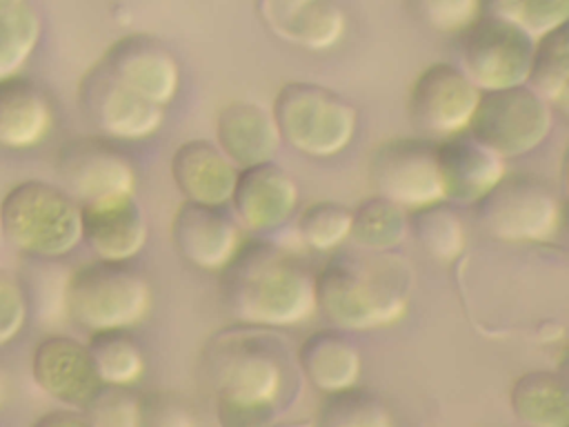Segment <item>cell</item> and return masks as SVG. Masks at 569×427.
Wrapping results in <instances>:
<instances>
[{"instance_id":"1","label":"cell","mask_w":569,"mask_h":427,"mask_svg":"<svg viewBox=\"0 0 569 427\" xmlns=\"http://www.w3.org/2000/svg\"><path fill=\"white\" fill-rule=\"evenodd\" d=\"M220 274L224 311L253 327H287L316 309L313 274L284 247L251 238L240 242Z\"/></svg>"},{"instance_id":"2","label":"cell","mask_w":569,"mask_h":427,"mask_svg":"<svg viewBox=\"0 0 569 427\" xmlns=\"http://www.w3.org/2000/svg\"><path fill=\"white\" fill-rule=\"evenodd\" d=\"M411 285V265L393 251L338 249L313 276V296L338 327L373 329L405 316Z\"/></svg>"},{"instance_id":"3","label":"cell","mask_w":569,"mask_h":427,"mask_svg":"<svg viewBox=\"0 0 569 427\" xmlns=\"http://www.w3.org/2000/svg\"><path fill=\"white\" fill-rule=\"evenodd\" d=\"M0 236L24 256H67L80 242V205L60 185L20 180L0 198Z\"/></svg>"},{"instance_id":"4","label":"cell","mask_w":569,"mask_h":427,"mask_svg":"<svg viewBox=\"0 0 569 427\" xmlns=\"http://www.w3.org/2000/svg\"><path fill=\"white\" fill-rule=\"evenodd\" d=\"M149 307V280L127 262L96 258L67 276L64 311L89 331L129 329L147 316Z\"/></svg>"},{"instance_id":"5","label":"cell","mask_w":569,"mask_h":427,"mask_svg":"<svg viewBox=\"0 0 569 427\" xmlns=\"http://www.w3.org/2000/svg\"><path fill=\"white\" fill-rule=\"evenodd\" d=\"M280 142L311 158H331L340 153L356 133L358 113L333 89L291 80L284 82L269 107Z\"/></svg>"},{"instance_id":"6","label":"cell","mask_w":569,"mask_h":427,"mask_svg":"<svg viewBox=\"0 0 569 427\" xmlns=\"http://www.w3.org/2000/svg\"><path fill=\"white\" fill-rule=\"evenodd\" d=\"M476 222L502 242H542L560 229L562 205L556 191L529 173H505L473 205Z\"/></svg>"},{"instance_id":"7","label":"cell","mask_w":569,"mask_h":427,"mask_svg":"<svg viewBox=\"0 0 569 427\" xmlns=\"http://www.w3.org/2000/svg\"><path fill=\"white\" fill-rule=\"evenodd\" d=\"M533 38L513 20L478 13L456 33L458 69L480 89L525 85Z\"/></svg>"},{"instance_id":"8","label":"cell","mask_w":569,"mask_h":427,"mask_svg":"<svg viewBox=\"0 0 569 427\" xmlns=\"http://www.w3.org/2000/svg\"><path fill=\"white\" fill-rule=\"evenodd\" d=\"M467 131L502 160L529 153L551 131V107L529 87L480 91Z\"/></svg>"},{"instance_id":"9","label":"cell","mask_w":569,"mask_h":427,"mask_svg":"<svg viewBox=\"0 0 569 427\" xmlns=\"http://www.w3.org/2000/svg\"><path fill=\"white\" fill-rule=\"evenodd\" d=\"M369 180L376 196L407 211L445 200L436 142L429 138H391L380 142L369 158Z\"/></svg>"},{"instance_id":"10","label":"cell","mask_w":569,"mask_h":427,"mask_svg":"<svg viewBox=\"0 0 569 427\" xmlns=\"http://www.w3.org/2000/svg\"><path fill=\"white\" fill-rule=\"evenodd\" d=\"M82 116L109 140H144L164 122V109L118 82L98 60L78 80Z\"/></svg>"},{"instance_id":"11","label":"cell","mask_w":569,"mask_h":427,"mask_svg":"<svg viewBox=\"0 0 569 427\" xmlns=\"http://www.w3.org/2000/svg\"><path fill=\"white\" fill-rule=\"evenodd\" d=\"M480 89L453 62H431L411 82L407 111L429 138H449L467 131Z\"/></svg>"},{"instance_id":"12","label":"cell","mask_w":569,"mask_h":427,"mask_svg":"<svg viewBox=\"0 0 569 427\" xmlns=\"http://www.w3.org/2000/svg\"><path fill=\"white\" fill-rule=\"evenodd\" d=\"M60 187L78 202L118 193H133L136 171L131 160L102 136L67 140L56 156Z\"/></svg>"},{"instance_id":"13","label":"cell","mask_w":569,"mask_h":427,"mask_svg":"<svg viewBox=\"0 0 569 427\" xmlns=\"http://www.w3.org/2000/svg\"><path fill=\"white\" fill-rule=\"evenodd\" d=\"M98 62L127 89L167 109L180 87V64L173 53L149 33L113 40Z\"/></svg>"},{"instance_id":"14","label":"cell","mask_w":569,"mask_h":427,"mask_svg":"<svg viewBox=\"0 0 569 427\" xmlns=\"http://www.w3.org/2000/svg\"><path fill=\"white\" fill-rule=\"evenodd\" d=\"M169 234L176 251L204 271H220L242 242L240 227L224 207L191 200L176 207Z\"/></svg>"},{"instance_id":"15","label":"cell","mask_w":569,"mask_h":427,"mask_svg":"<svg viewBox=\"0 0 569 427\" xmlns=\"http://www.w3.org/2000/svg\"><path fill=\"white\" fill-rule=\"evenodd\" d=\"M31 378L40 391L69 407H84L102 385L87 345L64 334H49L36 342Z\"/></svg>"},{"instance_id":"16","label":"cell","mask_w":569,"mask_h":427,"mask_svg":"<svg viewBox=\"0 0 569 427\" xmlns=\"http://www.w3.org/2000/svg\"><path fill=\"white\" fill-rule=\"evenodd\" d=\"M147 220L133 193H118L80 205V240L98 260L127 262L147 242Z\"/></svg>"},{"instance_id":"17","label":"cell","mask_w":569,"mask_h":427,"mask_svg":"<svg viewBox=\"0 0 569 427\" xmlns=\"http://www.w3.org/2000/svg\"><path fill=\"white\" fill-rule=\"evenodd\" d=\"M229 202L236 222L244 229L271 231L296 211L298 187L280 165L267 160L238 169Z\"/></svg>"},{"instance_id":"18","label":"cell","mask_w":569,"mask_h":427,"mask_svg":"<svg viewBox=\"0 0 569 427\" xmlns=\"http://www.w3.org/2000/svg\"><path fill=\"white\" fill-rule=\"evenodd\" d=\"M218 383L224 409L256 411L276 394L280 369L276 358L256 338L231 336V340H222Z\"/></svg>"},{"instance_id":"19","label":"cell","mask_w":569,"mask_h":427,"mask_svg":"<svg viewBox=\"0 0 569 427\" xmlns=\"http://www.w3.org/2000/svg\"><path fill=\"white\" fill-rule=\"evenodd\" d=\"M256 9L271 33L309 51L331 49L347 29L340 0H256Z\"/></svg>"},{"instance_id":"20","label":"cell","mask_w":569,"mask_h":427,"mask_svg":"<svg viewBox=\"0 0 569 427\" xmlns=\"http://www.w3.org/2000/svg\"><path fill=\"white\" fill-rule=\"evenodd\" d=\"M445 200L476 205L507 173L505 160L478 142L469 131L436 142Z\"/></svg>"},{"instance_id":"21","label":"cell","mask_w":569,"mask_h":427,"mask_svg":"<svg viewBox=\"0 0 569 427\" xmlns=\"http://www.w3.org/2000/svg\"><path fill=\"white\" fill-rule=\"evenodd\" d=\"M173 185L184 200L224 207L231 198L238 167L211 140H184L169 160Z\"/></svg>"},{"instance_id":"22","label":"cell","mask_w":569,"mask_h":427,"mask_svg":"<svg viewBox=\"0 0 569 427\" xmlns=\"http://www.w3.org/2000/svg\"><path fill=\"white\" fill-rule=\"evenodd\" d=\"M216 145L238 167L273 158L280 133L271 111L251 100H231L216 116Z\"/></svg>"},{"instance_id":"23","label":"cell","mask_w":569,"mask_h":427,"mask_svg":"<svg viewBox=\"0 0 569 427\" xmlns=\"http://www.w3.org/2000/svg\"><path fill=\"white\" fill-rule=\"evenodd\" d=\"M53 127V109L31 78L16 73L0 80V147L29 149L40 145Z\"/></svg>"},{"instance_id":"24","label":"cell","mask_w":569,"mask_h":427,"mask_svg":"<svg viewBox=\"0 0 569 427\" xmlns=\"http://www.w3.org/2000/svg\"><path fill=\"white\" fill-rule=\"evenodd\" d=\"M300 363L309 380L325 391L349 389L358 378V349L333 329L313 331L300 347Z\"/></svg>"},{"instance_id":"25","label":"cell","mask_w":569,"mask_h":427,"mask_svg":"<svg viewBox=\"0 0 569 427\" xmlns=\"http://www.w3.org/2000/svg\"><path fill=\"white\" fill-rule=\"evenodd\" d=\"M525 87L547 105H565L569 93V27L562 24L533 38Z\"/></svg>"},{"instance_id":"26","label":"cell","mask_w":569,"mask_h":427,"mask_svg":"<svg viewBox=\"0 0 569 427\" xmlns=\"http://www.w3.org/2000/svg\"><path fill=\"white\" fill-rule=\"evenodd\" d=\"M407 231H411L418 245L440 262L456 260L467 242L465 222L449 200L407 211Z\"/></svg>"},{"instance_id":"27","label":"cell","mask_w":569,"mask_h":427,"mask_svg":"<svg viewBox=\"0 0 569 427\" xmlns=\"http://www.w3.org/2000/svg\"><path fill=\"white\" fill-rule=\"evenodd\" d=\"M42 33L31 0H0V80L20 73Z\"/></svg>"},{"instance_id":"28","label":"cell","mask_w":569,"mask_h":427,"mask_svg":"<svg viewBox=\"0 0 569 427\" xmlns=\"http://www.w3.org/2000/svg\"><path fill=\"white\" fill-rule=\"evenodd\" d=\"M511 405L520 420L531 427H565L567 396L562 383L549 371H529L516 380Z\"/></svg>"},{"instance_id":"29","label":"cell","mask_w":569,"mask_h":427,"mask_svg":"<svg viewBox=\"0 0 569 427\" xmlns=\"http://www.w3.org/2000/svg\"><path fill=\"white\" fill-rule=\"evenodd\" d=\"M407 236V209L382 198L369 196L351 209L349 238L360 249L391 251Z\"/></svg>"},{"instance_id":"30","label":"cell","mask_w":569,"mask_h":427,"mask_svg":"<svg viewBox=\"0 0 569 427\" xmlns=\"http://www.w3.org/2000/svg\"><path fill=\"white\" fill-rule=\"evenodd\" d=\"M87 351L93 360L96 374L102 385H129L140 378L144 358L127 329L91 331Z\"/></svg>"},{"instance_id":"31","label":"cell","mask_w":569,"mask_h":427,"mask_svg":"<svg viewBox=\"0 0 569 427\" xmlns=\"http://www.w3.org/2000/svg\"><path fill=\"white\" fill-rule=\"evenodd\" d=\"M27 258L29 260L22 262L16 276L27 302V314H33L42 322H51L60 314L67 316L64 285L69 274L58 269V265L53 262L56 258Z\"/></svg>"},{"instance_id":"32","label":"cell","mask_w":569,"mask_h":427,"mask_svg":"<svg viewBox=\"0 0 569 427\" xmlns=\"http://www.w3.org/2000/svg\"><path fill=\"white\" fill-rule=\"evenodd\" d=\"M300 240L316 251H336L351 229V209L338 200L309 202L296 220Z\"/></svg>"},{"instance_id":"33","label":"cell","mask_w":569,"mask_h":427,"mask_svg":"<svg viewBox=\"0 0 569 427\" xmlns=\"http://www.w3.org/2000/svg\"><path fill=\"white\" fill-rule=\"evenodd\" d=\"M320 427H391V418L371 394L340 389L322 407Z\"/></svg>"},{"instance_id":"34","label":"cell","mask_w":569,"mask_h":427,"mask_svg":"<svg viewBox=\"0 0 569 427\" xmlns=\"http://www.w3.org/2000/svg\"><path fill=\"white\" fill-rule=\"evenodd\" d=\"M82 409L89 427H142L138 398L120 385H100Z\"/></svg>"},{"instance_id":"35","label":"cell","mask_w":569,"mask_h":427,"mask_svg":"<svg viewBox=\"0 0 569 427\" xmlns=\"http://www.w3.org/2000/svg\"><path fill=\"white\" fill-rule=\"evenodd\" d=\"M405 4L420 24L451 36L480 13V0H405Z\"/></svg>"},{"instance_id":"36","label":"cell","mask_w":569,"mask_h":427,"mask_svg":"<svg viewBox=\"0 0 569 427\" xmlns=\"http://www.w3.org/2000/svg\"><path fill=\"white\" fill-rule=\"evenodd\" d=\"M507 18L525 29L531 38H538L567 24L569 0H518Z\"/></svg>"},{"instance_id":"37","label":"cell","mask_w":569,"mask_h":427,"mask_svg":"<svg viewBox=\"0 0 569 427\" xmlns=\"http://www.w3.org/2000/svg\"><path fill=\"white\" fill-rule=\"evenodd\" d=\"M27 316V302L16 276L0 267V347L22 331Z\"/></svg>"},{"instance_id":"38","label":"cell","mask_w":569,"mask_h":427,"mask_svg":"<svg viewBox=\"0 0 569 427\" xmlns=\"http://www.w3.org/2000/svg\"><path fill=\"white\" fill-rule=\"evenodd\" d=\"M31 427H89V423L80 411L53 409L42 414Z\"/></svg>"},{"instance_id":"39","label":"cell","mask_w":569,"mask_h":427,"mask_svg":"<svg viewBox=\"0 0 569 427\" xmlns=\"http://www.w3.org/2000/svg\"><path fill=\"white\" fill-rule=\"evenodd\" d=\"M518 0H480V11L482 13H493L507 18V13L513 9Z\"/></svg>"},{"instance_id":"40","label":"cell","mask_w":569,"mask_h":427,"mask_svg":"<svg viewBox=\"0 0 569 427\" xmlns=\"http://www.w3.org/2000/svg\"><path fill=\"white\" fill-rule=\"evenodd\" d=\"M13 391V383H11V371L7 369V365L0 360V409L9 403Z\"/></svg>"}]
</instances>
